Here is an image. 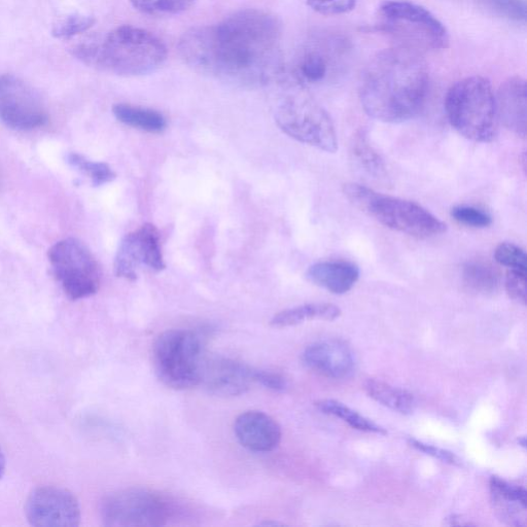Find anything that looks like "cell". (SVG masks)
Here are the masks:
<instances>
[{"label": "cell", "mask_w": 527, "mask_h": 527, "mask_svg": "<svg viewBox=\"0 0 527 527\" xmlns=\"http://www.w3.org/2000/svg\"><path fill=\"white\" fill-rule=\"evenodd\" d=\"M95 24V19L86 15H70L58 21L52 28V35L56 39H72L77 35L90 30Z\"/></svg>", "instance_id": "obj_29"}, {"label": "cell", "mask_w": 527, "mask_h": 527, "mask_svg": "<svg viewBox=\"0 0 527 527\" xmlns=\"http://www.w3.org/2000/svg\"><path fill=\"white\" fill-rule=\"evenodd\" d=\"M315 406L325 414L342 419L347 425L356 430L378 435L388 434L384 428L375 424L374 421L361 415L357 411L349 408L339 401L330 399L321 400L316 402Z\"/></svg>", "instance_id": "obj_26"}, {"label": "cell", "mask_w": 527, "mask_h": 527, "mask_svg": "<svg viewBox=\"0 0 527 527\" xmlns=\"http://www.w3.org/2000/svg\"><path fill=\"white\" fill-rule=\"evenodd\" d=\"M66 162L84 172L92 181L94 187L109 184L116 179V173L107 163L94 162L78 153H69Z\"/></svg>", "instance_id": "obj_27"}, {"label": "cell", "mask_w": 527, "mask_h": 527, "mask_svg": "<svg viewBox=\"0 0 527 527\" xmlns=\"http://www.w3.org/2000/svg\"><path fill=\"white\" fill-rule=\"evenodd\" d=\"M234 432L244 448L258 453L273 451L283 437L277 421L261 411L240 414L235 420Z\"/></svg>", "instance_id": "obj_17"}, {"label": "cell", "mask_w": 527, "mask_h": 527, "mask_svg": "<svg viewBox=\"0 0 527 527\" xmlns=\"http://www.w3.org/2000/svg\"><path fill=\"white\" fill-rule=\"evenodd\" d=\"M254 368L224 357H205L200 384L213 395L236 397L247 393L254 381Z\"/></svg>", "instance_id": "obj_15"}, {"label": "cell", "mask_w": 527, "mask_h": 527, "mask_svg": "<svg viewBox=\"0 0 527 527\" xmlns=\"http://www.w3.org/2000/svg\"><path fill=\"white\" fill-rule=\"evenodd\" d=\"M378 29L404 47L419 51L448 48L449 35L443 23L424 7L403 0L385 2L379 9Z\"/></svg>", "instance_id": "obj_7"}, {"label": "cell", "mask_w": 527, "mask_h": 527, "mask_svg": "<svg viewBox=\"0 0 527 527\" xmlns=\"http://www.w3.org/2000/svg\"><path fill=\"white\" fill-rule=\"evenodd\" d=\"M340 315L341 309L334 304L310 303L275 314L271 325L275 328H287L312 320L332 322L339 319Z\"/></svg>", "instance_id": "obj_22"}, {"label": "cell", "mask_w": 527, "mask_h": 527, "mask_svg": "<svg viewBox=\"0 0 527 527\" xmlns=\"http://www.w3.org/2000/svg\"><path fill=\"white\" fill-rule=\"evenodd\" d=\"M113 114L124 125L146 132L161 133L167 128L166 118L155 110L119 103L114 105Z\"/></svg>", "instance_id": "obj_25"}, {"label": "cell", "mask_w": 527, "mask_h": 527, "mask_svg": "<svg viewBox=\"0 0 527 527\" xmlns=\"http://www.w3.org/2000/svg\"><path fill=\"white\" fill-rule=\"evenodd\" d=\"M304 364L332 379H346L356 371L353 351L343 342L328 340L309 345L302 356Z\"/></svg>", "instance_id": "obj_16"}, {"label": "cell", "mask_w": 527, "mask_h": 527, "mask_svg": "<svg viewBox=\"0 0 527 527\" xmlns=\"http://www.w3.org/2000/svg\"><path fill=\"white\" fill-rule=\"evenodd\" d=\"M345 197L386 228L414 236L430 238L442 235L447 225L419 204L383 195L356 183L343 186Z\"/></svg>", "instance_id": "obj_6"}, {"label": "cell", "mask_w": 527, "mask_h": 527, "mask_svg": "<svg viewBox=\"0 0 527 527\" xmlns=\"http://www.w3.org/2000/svg\"><path fill=\"white\" fill-rule=\"evenodd\" d=\"M350 156L366 178L384 185L390 183L388 166L373 147L366 130L361 129L354 135L350 144Z\"/></svg>", "instance_id": "obj_20"}, {"label": "cell", "mask_w": 527, "mask_h": 527, "mask_svg": "<svg viewBox=\"0 0 527 527\" xmlns=\"http://www.w3.org/2000/svg\"><path fill=\"white\" fill-rule=\"evenodd\" d=\"M364 389L377 403L402 414H412L416 408V399L411 393L381 380H366Z\"/></svg>", "instance_id": "obj_23"}, {"label": "cell", "mask_w": 527, "mask_h": 527, "mask_svg": "<svg viewBox=\"0 0 527 527\" xmlns=\"http://www.w3.org/2000/svg\"><path fill=\"white\" fill-rule=\"evenodd\" d=\"M49 262L68 299L79 301L98 292L99 266L86 245L78 239L67 238L55 243L49 251Z\"/></svg>", "instance_id": "obj_10"}, {"label": "cell", "mask_w": 527, "mask_h": 527, "mask_svg": "<svg viewBox=\"0 0 527 527\" xmlns=\"http://www.w3.org/2000/svg\"><path fill=\"white\" fill-rule=\"evenodd\" d=\"M450 215L455 222L471 228L483 229L493 224V217L486 213L485 210L475 206H454Z\"/></svg>", "instance_id": "obj_30"}, {"label": "cell", "mask_w": 527, "mask_h": 527, "mask_svg": "<svg viewBox=\"0 0 527 527\" xmlns=\"http://www.w3.org/2000/svg\"><path fill=\"white\" fill-rule=\"evenodd\" d=\"M505 288L513 301L525 306L527 300V271L509 269L505 278Z\"/></svg>", "instance_id": "obj_33"}, {"label": "cell", "mask_w": 527, "mask_h": 527, "mask_svg": "<svg viewBox=\"0 0 527 527\" xmlns=\"http://www.w3.org/2000/svg\"><path fill=\"white\" fill-rule=\"evenodd\" d=\"M408 443L414 449L424 452L425 454H428L432 456V458L437 459L443 463L453 465V466L461 465V461L458 458V456H456L451 451L425 443L423 441L416 440L414 438H409Z\"/></svg>", "instance_id": "obj_35"}, {"label": "cell", "mask_w": 527, "mask_h": 527, "mask_svg": "<svg viewBox=\"0 0 527 527\" xmlns=\"http://www.w3.org/2000/svg\"><path fill=\"white\" fill-rule=\"evenodd\" d=\"M447 520L449 521V525H454V526H470V525H472L470 522H464L462 520V517L458 516V515H451L450 517L447 518Z\"/></svg>", "instance_id": "obj_37"}, {"label": "cell", "mask_w": 527, "mask_h": 527, "mask_svg": "<svg viewBox=\"0 0 527 527\" xmlns=\"http://www.w3.org/2000/svg\"><path fill=\"white\" fill-rule=\"evenodd\" d=\"M280 21L256 9L186 31L179 52L195 72L240 88L269 86L284 72Z\"/></svg>", "instance_id": "obj_1"}, {"label": "cell", "mask_w": 527, "mask_h": 527, "mask_svg": "<svg viewBox=\"0 0 527 527\" xmlns=\"http://www.w3.org/2000/svg\"><path fill=\"white\" fill-rule=\"evenodd\" d=\"M519 444H521L522 447H526V439H525V437L519 439Z\"/></svg>", "instance_id": "obj_40"}, {"label": "cell", "mask_w": 527, "mask_h": 527, "mask_svg": "<svg viewBox=\"0 0 527 527\" xmlns=\"http://www.w3.org/2000/svg\"><path fill=\"white\" fill-rule=\"evenodd\" d=\"M491 495L503 518L510 520V524L521 526L520 519L516 516L527 508V493L525 488L512 484L500 477L493 476L489 481Z\"/></svg>", "instance_id": "obj_21"}, {"label": "cell", "mask_w": 527, "mask_h": 527, "mask_svg": "<svg viewBox=\"0 0 527 527\" xmlns=\"http://www.w3.org/2000/svg\"><path fill=\"white\" fill-rule=\"evenodd\" d=\"M347 52L346 42L336 35H320L300 50L292 74L305 85L322 83L340 68Z\"/></svg>", "instance_id": "obj_14"}, {"label": "cell", "mask_w": 527, "mask_h": 527, "mask_svg": "<svg viewBox=\"0 0 527 527\" xmlns=\"http://www.w3.org/2000/svg\"><path fill=\"white\" fill-rule=\"evenodd\" d=\"M254 381L265 389L275 393H284L288 389L287 379L276 372L254 368Z\"/></svg>", "instance_id": "obj_36"}, {"label": "cell", "mask_w": 527, "mask_h": 527, "mask_svg": "<svg viewBox=\"0 0 527 527\" xmlns=\"http://www.w3.org/2000/svg\"><path fill=\"white\" fill-rule=\"evenodd\" d=\"M360 275V268L346 261L315 263L306 272V277L311 284L335 295L348 293L356 286Z\"/></svg>", "instance_id": "obj_19"}, {"label": "cell", "mask_w": 527, "mask_h": 527, "mask_svg": "<svg viewBox=\"0 0 527 527\" xmlns=\"http://www.w3.org/2000/svg\"><path fill=\"white\" fill-rule=\"evenodd\" d=\"M274 118L298 142L327 153L338 150L333 121L307 85L285 70L272 83Z\"/></svg>", "instance_id": "obj_4"}, {"label": "cell", "mask_w": 527, "mask_h": 527, "mask_svg": "<svg viewBox=\"0 0 527 527\" xmlns=\"http://www.w3.org/2000/svg\"><path fill=\"white\" fill-rule=\"evenodd\" d=\"M495 260L500 265L513 270L527 271V256L524 250L511 242H503L498 245Z\"/></svg>", "instance_id": "obj_31"}, {"label": "cell", "mask_w": 527, "mask_h": 527, "mask_svg": "<svg viewBox=\"0 0 527 527\" xmlns=\"http://www.w3.org/2000/svg\"><path fill=\"white\" fill-rule=\"evenodd\" d=\"M145 267L155 272L165 269L160 233L153 224H145L127 234L115 259L116 275L127 280H136L138 271Z\"/></svg>", "instance_id": "obj_13"}, {"label": "cell", "mask_w": 527, "mask_h": 527, "mask_svg": "<svg viewBox=\"0 0 527 527\" xmlns=\"http://www.w3.org/2000/svg\"><path fill=\"white\" fill-rule=\"evenodd\" d=\"M70 53L100 72L120 77L152 74L167 58V48L155 34L130 25L90 35Z\"/></svg>", "instance_id": "obj_3"}, {"label": "cell", "mask_w": 527, "mask_h": 527, "mask_svg": "<svg viewBox=\"0 0 527 527\" xmlns=\"http://www.w3.org/2000/svg\"><path fill=\"white\" fill-rule=\"evenodd\" d=\"M6 469H7L6 456H5V453L2 447H0V480H2V478L4 477L6 473Z\"/></svg>", "instance_id": "obj_38"}, {"label": "cell", "mask_w": 527, "mask_h": 527, "mask_svg": "<svg viewBox=\"0 0 527 527\" xmlns=\"http://www.w3.org/2000/svg\"><path fill=\"white\" fill-rule=\"evenodd\" d=\"M462 278L468 290L482 296L496 294L501 285L498 270L482 261H468L463 265Z\"/></svg>", "instance_id": "obj_24"}, {"label": "cell", "mask_w": 527, "mask_h": 527, "mask_svg": "<svg viewBox=\"0 0 527 527\" xmlns=\"http://www.w3.org/2000/svg\"><path fill=\"white\" fill-rule=\"evenodd\" d=\"M260 525L261 526H280L283 524L278 523V522H273V521H265V522H262Z\"/></svg>", "instance_id": "obj_39"}, {"label": "cell", "mask_w": 527, "mask_h": 527, "mask_svg": "<svg viewBox=\"0 0 527 527\" xmlns=\"http://www.w3.org/2000/svg\"><path fill=\"white\" fill-rule=\"evenodd\" d=\"M180 510L169 498L144 488H129L108 495L100 504L103 525L109 527H161Z\"/></svg>", "instance_id": "obj_9"}, {"label": "cell", "mask_w": 527, "mask_h": 527, "mask_svg": "<svg viewBox=\"0 0 527 527\" xmlns=\"http://www.w3.org/2000/svg\"><path fill=\"white\" fill-rule=\"evenodd\" d=\"M45 105L31 86L13 75L0 76V121L18 131H30L48 122Z\"/></svg>", "instance_id": "obj_11"}, {"label": "cell", "mask_w": 527, "mask_h": 527, "mask_svg": "<svg viewBox=\"0 0 527 527\" xmlns=\"http://www.w3.org/2000/svg\"><path fill=\"white\" fill-rule=\"evenodd\" d=\"M197 0H130L132 7L149 16L165 17L188 11Z\"/></svg>", "instance_id": "obj_28"}, {"label": "cell", "mask_w": 527, "mask_h": 527, "mask_svg": "<svg viewBox=\"0 0 527 527\" xmlns=\"http://www.w3.org/2000/svg\"><path fill=\"white\" fill-rule=\"evenodd\" d=\"M307 5L322 15H341L353 11L357 0H307Z\"/></svg>", "instance_id": "obj_34"}, {"label": "cell", "mask_w": 527, "mask_h": 527, "mask_svg": "<svg viewBox=\"0 0 527 527\" xmlns=\"http://www.w3.org/2000/svg\"><path fill=\"white\" fill-rule=\"evenodd\" d=\"M445 111L450 125L472 142L487 144L498 136L496 94L483 77L455 83L446 94Z\"/></svg>", "instance_id": "obj_5"}, {"label": "cell", "mask_w": 527, "mask_h": 527, "mask_svg": "<svg viewBox=\"0 0 527 527\" xmlns=\"http://www.w3.org/2000/svg\"><path fill=\"white\" fill-rule=\"evenodd\" d=\"M204 359L203 339L191 330H168L154 344L156 373L174 390H188L200 384Z\"/></svg>", "instance_id": "obj_8"}, {"label": "cell", "mask_w": 527, "mask_h": 527, "mask_svg": "<svg viewBox=\"0 0 527 527\" xmlns=\"http://www.w3.org/2000/svg\"><path fill=\"white\" fill-rule=\"evenodd\" d=\"M485 5L500 16L509 20L525 23L527 20L526 0H483Z\"/></svg>", "instance_id": "obj_32"}, {"label": "cell", "mask_w": 527, "mask_h": 527, "mask_svg": "<svg viewBox=\"0 0 527 527\" xmlns=\"http://www.w3.org/2000/svg\"><path fill=\"white\" fill-rule=\"evenodd\" d=\"M430 86L426 61L416 51L397 47L377 53L364 69L360 97L368 116L398 124L423 110Z\"/></svg>", "instance_id": "obj_2"}, {"label": "cell", "mask_w": 527, "mask_h": 527, "mask_svg": "<svg viewBox=\"0 0 527 527\" xmlns=\"http://www.w3.org/2000/svg\"><path fill=\"white\" fill-rule=\"evenodd\" d=\"M499 121L514 134L527 133V85L524 79L513 77L502 84L496 95Z\"/></svg>", "instance_id": "obj_18"}, {"label": "cell", "mask_w": 527, "mask_h": 527, "mask_svg": "<svg viewBox=\"0 0 527 527\" xmlns=\"http://www.w3.org/2000/svg\"><path fill=\"white\" fill-rule=\"evenodd\" d=\"M25 515L35 527H78L82 509L76 496L57 486L32 490L25 504Z\"/></svg>", "instance_id": "obj_12"}]
</instances>
